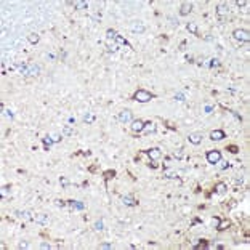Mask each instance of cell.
<instances>
[{"mask_svg": "<svg viewBox=\"0 0 250 250\" xmlns=\"http://www.w3.org/2000/svg\"><path fill=\"white\" fill-rule=\"evenodd\" d=\"M116 30H112V29H108L106 30V47H108V51H117L119 50V47L116 45Z\"/></svg>", "mask_w": 250, "mask_h": 250, "instance_id": "obj_1", "label": "cell"}, {"mask_svg": "<svg viewBox=\"0 0 250 250\" xmlns=\"http://www.w3.org/2000/svg\"><path fill=\"white\" fill-rule=\"evenodd\" d=\"M154 98V95H151L149 91H146V90H136L133 95V100L135 101H140V103H148Z\"/></svg>", "mask_w": 250, "mask_h": 250, "instance_id": "obj_2", "label": "cell"}, {"mask_svg": "<svg viewBox=\"0 0 250 250\" xmlns=\"http://www.w3.org/2000/svg\"><path fill=\"white\" fill-rule=\"evenodd\" d=\"M232 37L236 39L237 42H249L250 40V34L247 29H236L232 32Z\"/></svg>", "mask_w": 250, "mask_h": 250, "instance_id": "obj_3", "label": "cell"}, {"mask_svg": "<svg viewBox=\"0 0 250 250\" xmlns=\"http://www.w3.org/2000/svg\"><path fill=\"white\" fill-rule=\"evenodd\" d=\"M207 161H209V164H213V165H217L218 162L221 161V152L220 151H209L207 152Z\"/></svg>", "mask_w": 250, "mask_h": 250, "instance_id": "obj_4", "label": "cell"}, {"mask_svg": "<svg viewBox=\"0 0 250 250\" xmlns=\"http://www.w3.org/2000/svg\"><path fill=\"white\" fill-rule=\"evenodd\" d=\"M130 29L133 34H143L146 30V24L143 21H133L130 24Z\"/></svg>", "mask_w": 250, "mask_h": 250, "instance_id": "obj_5", "label": "cell"}, {"mask_svg": "<svg viewBox=\"0 0 250 250\" xmlns=\"http://www.w3.org/2000/svg\"><path fill=\"white\" fill-rule=\"evenodd\" d=\"M131 117H133L131 111H130V109H125V111H122V112L119 114L117 120H119L120 123H128V122H131Z\"/></svg>", "mask_w": 250, "mask_h": 250, "instance_id": "obj_6", "label": "cell"}, {"mask_svg": "<svg viewBox=\"0 0 250 250\" xmlns=\"http://www.w3.org/2000/svg\"><path fill=\"white\" fill-rule=\"evenodd\" d=\"M192 11V3L191 2H183L181 7H180V15L181 16H188Z\"/></svg>", "mask_w": 250, "mask_h": 250, "instance_id": "obj_7", "label": "cell"}, {"mask_svg": "<svg viewBox=\"0 0 250 250\" xmlns=\"http://www.w3.org/2000/svg\"><path fill=\"white\" fill-rule=\"evenodd\" d=\"M164 176H165V178H168V180H176L178 183H181V180H180V173L175 172V170H172V168H167V170L164 172Z\"/></svg>", "mask_w": 250, "mask_h": 250, "instance_id": "obj_8", "label": "cell"}, {"mask_svg": "<svg viewBox=\"0 0 250 250\" xmlns=\"http://www.w3.org/2000/svg\"><path fill=\"white\" fill-rule=\"evenodd\" d=\"M188 141L191 143V144H201L202 143V133H189V136H188Z\"/></svg>", "mask_w": 250, "mask_h": 250, "instance_id": "obj_9", "label": "cell"}, {"mask_svg": "<svg viewBox=\"0 0 250 250\" xmlns=\"http://www.w3.org/2000/svg\"><path fill=\"white\" fill-rule=\"evenodd\" d=\"M223 138H226V135H224L223 130H213V131H210V140H213V141H221Z\"/></svg>", "mask_w": 250, "mask_h": 250, "instance_id": "obj_10", "label": "cell"}, {"mask_svg": "<svg viewBox=\"0 0 250 250\" xmlns=\"http://www.w3.org/2000/svg\"><path fill=\"white\" fill-rule=\"evenodd\" d=\"M34 221L39 224H48L50 218L48 215H45V213H37V215H34Z\"/></svg>", "mask_w": 250, "mask_h": 250, "instance_id": "obj_11", "label": "cell"}, {"mask_svg": "<svg viewBox=\"0 0 250 250\" xmlns=\"http://www.w3.org/2000/svg\"><path fill=\"white\" fill-rule=\"evenodd\" d=\"M16 215H18L19 218H22V220H27V221H34V213L29 212V210H18L16 212Z\"/></svg>", "mask_w": 250, "mask_h": 250, "instance_id": "obj_12", "label": "cell"}, {"mask_svg": "<svg viewBox=\"0 0 250 250\" xmlns=\"http://www.w3.org/2000/svg\"><path fill=\"white\" fill-rule=\"evenodd\" d=\"M122 202H123V205H127V207H136L138 205V202H136V199H135L133 196H123Z\"/></svg>", "mask_w": 250, "mask_h": 250, "instance_id": "obj_13", "label": "cell"}, {"mask_svg": "<svg viewBox=\"0 0 250 250\" xmlns=\"http://www.w3.org/2000/svg\"><path fill=\"white\" fill-rule=\"evenodd\" d=\"M67 205L71 207L72 210H83L85 209V204L80 201H67Z\"/></svg>", "mask_w": 250, "mask_h": 250, "instance_id": "obj_14", "label": "cell"}, {"mask_svg": "<svg viewBox=\"0 0 250 250\" xmlns=\"http://www.w3.org/2000/svg\"><path fill=\"white\" fill-rule=\"evenodd\" d=\"M148 156H149L151 161H157V159H161V157H162V152H161V149L152 148V149L148 151Z\"/></svg>", "mask_w": 250, "mask_h": 250, "instance_id": "obj_15", "label": "cell"}, {"mask_svg": "<svg viewBox=\"0 0 250 250\" xmlns=\"http://www.w3.org/2000/svg\"><path fill=\"white\" fill-rule=\"evenodd\" d=\"M143 127H144V122L143 120H133L131 122V130L135 131V133H140V131H143Z\"/></svg>", "mask_w": 250, "mask_h": 250, "instance_id": "obj_16", "label": "cell"}, {"mask_svg": "<svg viewBox=\"0 0 250 250\" xmlns=\"http://www.w3.org/2000/svg\"><path fill=\"white\" fill-rule=\"evenodd\" d=\"M228 11H229V8H228V5H226V3H220L217 7V15L220 16V18L226 16V15H228Z\"/></svg>", "mask_w": 250, "mask_h": 250, "instance_id": "obj_17", "label": "cell"}, {"mask_svg": "<svg viewBox=\"0 0 250 250\" xmlns=\"http://www.w3.org/2000/svg\"><path fill=\"white\" fill-rule=\"evenodd\" d=\"M39 74H40V66L27 64V75H39Z\"/></svg>", "mask_w": 250, "mask_h": 250, "instance_id": "obj_18", "label": "cell"}, {"mask_svg": "<svg viewBox=\"0 0 250 250\" xmlns=\"http://www.w3.org/2000/svg\"><path fill=\"white\" fill-rule=\"evenodd\" d=\"M156 123H154V122H151V120H149V122H146L144 123V127H143V131H144V133H154V131H156Z\"/></svg>", "mask_w": 250, "mask_h": 250, "instance_id": "obj_19", "label": "cell"}, {"mask_svg": "<svg viewBox=\"0 0 250 250\" xmlns=\"http://www.w3.org/2000/svg\"><path fill=\"white\" fill-rule=\"evenodd\" d=\"M72 5H74L75 10H85V8H88V3H87V2H83V0H74V2H72Z\"/></svg>", "mask_w": 250, "mask_h": 250, "instance_id": "obj_20", "label": "cell"}, {"mask_svg": "<svg viewBox=\"0 0 250 250\" xmlns=\"http://www.w3.org/2000/svg\"><path fill=\"white\" fill-rule=\"evenodd\" d=\"M188 30H189L191 34H194V35H197L199 34V29H197V22H188Z\"/></svg>", "mask_w": 250, "mask_h": 250, "instance_id": "obj_21", "label": "cell"}, {"mask_svg": "<svg viewBox=\"0 0 250 250\" xmlns=\"http://www.w3.org/2000/svg\"><path fill=\"white\" fill-rule=\"evenodd\" d=\"M27 40H29V43L35 45L39 40H40V35H39V34H35V32H32V34H29V35H27Z\"/></svg>", "mask_w": 250, "mask_h": 250, "instance_id": "obj_22", "label": "cell"}, {"mask_svg": "<svg viewBox=\"0 0 250 250\" xmlns=\"http://www.w3.org/2000/svg\"><path fill=\"white\" fill-rule=\"evenodd\" d=\"M236 5H237L239 8H244L242 11H245V13L249 11V2H247V0H237V2H236Z\"/></svg>", "mask_w": 250, "mask_h": 250, "instance_id": "obj_23", "label": "cell"}, {"mask_svg": "<svg viewBox=\"0 0 250 250\" xmlns=\"http://www.w3.org/2000/svg\"><path fill=\"white\" fill-rule=\"evenodd\" d=\"M72 133H74V130L71 128V125H64L63 130H61V135H63V136H71Z\"/></svg>", "mask_w": 250, "mask_h": 250, "instance_id": "obj_24", "label": "cell"}, {"mask_svg": "<svg viewBox=\"0 0 250 250\" xmlns=\"http://www.w3.org/2000/svg\"><path fill=\"white\" fill-rule=\"evenodd\" d=\"M226 189H228V188H226V184H224V183H217V184H215V191H217L218 194L226 192Z\"/></svg>", "mask_w": 250, "mask_h": 250, "instance_id": "obj_25", "label": "cell"}, {"mask_svg": "<svg viewBox=\"0 0 250 250\" xmlns=\"http://www.w3.org/2000/svg\"><path fill=\"white\" fill-rule=\"evenodd\" d=\"M83 122L93 123V122H95V114H93V112H87L85 116H83Z\"/></svg>", "mask_w": 250, "mask_h": 250, "instance_id": "obj_26", "label": "cell"}, {"mask_svg": "<svg viewBox=\"0 0 250 250\" xmlns=\"http://www.w3.org/2000/svg\"><path fill=\"white\" fill-rule=\"evenodd\" d=\"M48 136L51 138L53 143H60L61 140H63V135H58V133H51V135H48Z\"/></svg>", "mask_w": 250, "mask_h": 250, "instance_id": "obj_27", "label": "cell"}, {"mask_svg": "<svg viewBox=\"0 0 250 250\" xmlns=\"http://www.w3.org/2000/svg\"><path fill=\"white\" fill-rule=\"evenodd\" d=\"M116 42H117L119 45H127V47H130V43H128V42L125 40L123 37H120L119 34H116Z\"/></svg>", "mask_w": 250, "mask_h": 250, "instance_id": "obj_28", "label": "cell"}, {"mask_svg": "<svg viewBox=\"0 0 250 250\" xmlns=\"http://www.w3.org/2000/svg\"><path fill=\"white\" fill-rule=\"evenodd\" d=\"M18 72L22 75H27V64H18Z\"/></svg>", "mask_w": 250, "mask_h": 250, "instance_id": "obj_29", "label": "cell"}, {"mask_svg": "<svg viewBox=\"0 0 250 250\" xmlns=\"http://www.w3.org/2000/svg\"><path fill=\"white\" fill-rule=\"evenodd\" d=\"M43 144H45V151H48V149H50V146L53 144L51 138H50V136H45V138H43Z\"/></svg>", "mask_w": 250, "mask_h": 250, "instance_id": "obj_30", "label": "cell"}, {"mask_svg": "<svg viewBox=\"0 0 250 250\" xmlns=\"http://www.w3.org/2000/svg\"><path fill=\"white\" fill-rule=\"evenodd\" d=\"M228 226H229V221H228V220H221L220 224H218V229H220V231H224V229L228 228Z\"/></svg>", "mask_w": 250, "mask_h": 250, "instance_id": "obj_31", "label": "cell"}, {"mask_svg": "<svg viewBox=\"0 0 250 250\" xmlns=\"http://www.w3.org/2000/svg\"><path fill=\"white\" fill-rule=\"evenodd\" d=\"M175 157L178 159V161H180V159H183V157H184V149H183V148H178V149L175 151Z\"/></svg>", "mask_w": 250, "mask_h": 250, "instance_id": "obj_32", "label": "cell"}, {"mask_svg": "<svg viewBox=\"0 0 250 250\" xmlns=\"http://www.w3.org/2000/svg\"><path fill=\"white\" fill-rule=\"evenodd\" d=\"M207 247H209V242H207V241H202V242L196 244V245H194V249L201 250V249H207Z\"/></svg>", "mask_w": 250, "mask_h": 250, "instance_id": "obj_33", "label": "cell"}, {"mask_svg": "<svg viewBox=\"0 0 250 250\" xmlns=\"http://www.w3.org/2000/svg\"><path fill=\"white\" fill-rule=\"evenodd\" d=\"M210 63H205V66H212V67H215V66H220V60H217V58H212V60H209Z\"/></svg>", "mask_w": 250, "mask_h": 250, "instance_id": "obj_34", "label": "cell"}, {"mask_svg": "<svg viewBox=\"0 0 250 250\" xmlns=\"http://www.w3.org/2000/svg\"><path fill=\"white\" fill-rule=\"evenodd\" d=\"M218 164H220V165H218V167H220L221 170H226V168H229V167H231V164H229L228 161H220V162H218Z\"/></svg>", "mask_w": 250, "mask_h": 250, "instance_id": "obj_35", "label": "cell"}, {"mask_svg": "<svg viewBox=\"0 0 250 250\" xmlns=\"http://www.w3.org/2000/svg\"><path fill=\"white\" fill-rule=\"evenodd\" d=\"M116 176V172L114 170H108V172H104V180L108 181V180H111V178H114Z\"/></svg>", "mask_w": 250, "mask_h": 250, "instance_id": "obj_36", "label": "cell"}, {"mask_svg": "<svg viewBox=\"0 0 250 250\" xmlns=\"http://www.w3.org/2000/svg\"><path fill=\"white\" fill-rule=\"evenodd\" d=\"M226 149H228L229 152H232V154H237V152H239V148H237V146H234V144H232V146H228Z\"/></svg>", "mask_w": 250, "mask_h": 250, "instance_id": "obj_37", "label": "cell"}, {"mask_svg": "<svg viewBox=\"0 0 250 250\" xmlns=\"http://www.w3.org/2000/svg\"><path fill=\"white\" fill-rule=\"evenodd\" d=\"M95 229H96V231H103V220H98L96 223H95Z\"/></svg>", "mask_w": 250, "mask_h": 250, "instance_id": "obj_38", "label": "cell"}, {"mask_svg": "<svg viewBox=\"0 0 250 250\" xmlns=\"http://www.w3.org/2000/svg\"><path fill=\"white\" fill-rule=\"evenodd\" d=\"M60 184H61V186H64V188L69 186V180L64 178V176H61V178H60Z\"/></svg>", "mask_w": 250, "mask_h": 250, "instance_id": "obj_39", "label": "cell"}, {"mask_svg": "<svg viewBox=\"0 0 250 250\" xmlns=\"http://www.w3.org/2000/svg\"><path fill=\"white\" fill-rule=\"evenodd\" d=\"M175 100L176 101H184V100H186V96H184V93H181V91H180V93L175 95Z\"/></svg>", "mask_w": 250, "mask_h": 250, "instance_id": "obj_40", "label": "cell"}, {"mask_svg": "<svg viewBox=\"0 0 250 250\" xmlns=\"http://www.w3.org/2000/svg\"><path fill=\"white\" fill-rule=\"evenodd\" d=\"M90 18L93 19L95 22H100V19H101V15H100V13H95V15H91V16H90Z\"/></svg>", "mask_w": 250, "mask_h": 250, "instance_id": "obj_41", "label": "cell"}, {"mask_svg": "<svg viewBox=\"0 0 250 250\" xmlns=\"http://www.w3.org/2000/svg\"><path fill=\"white\" fill-rule=\"evenodd\" d=\"M100 249L101 250H109V249H112V245L111 244H100Z\"/></svg>", "mask_w": 250, "mask_h": 250, "instance_id": "obj_42", "label": "cell"}, {"mask_svg": "<svg viewBox=\"0 0 250 250\" xmlns=\"http://www.w3.org/2000/svg\"><path fill=\"white\" fill-rule=\"evenodd\" d=\"M19 249H29V242H26V241H24V242H19Z\"/></svg>", "mask_w": 250, "mask_h": 250, "instance_id": "obj_43", "label": "cell"}, {"mask_svg": "<svg viewBox=\"0 0 250 250\" xmlns=\"http://www.w3.org/2000/svg\"><path fill=\"white\" fill-rule=\"evenodd\" d=\"M8 189H10V188H8V186H3V188H2V196H3V197H5V196H7V194H8Z\"/></svg>", "mask_w": 250, "mask_h": 250, "instance_id": "obj_44", "label": "cell"}, {"mask_svg": "<svg viewBox=\"0 0 250 250\" xmlns=\"http://www.w3.org/2000/svg\"><path fill=\"white\" fill-rule=\"evenodd\" d=\"M231 114H232V116H234V117H236V119H237V120H239V122H241V120H242V117H241V116H239V114H237V112H236V111H231Z\"/></svg>", "mask_w": 250, "mask_h": 250, "instance_id": "obj_45", "label": "cell"}, {"mask_svg": "<svg viewBox=\"0 0 250 250\" xmlns=\"http://www.w3.org/2000/svg\"><path fill=\"white\" fill-rule=\"evenodd\" d=\"M242 180H244L242 176H237V178L234 180V183H236V184H242Z\"/></svg>", "mask_w": 250, "mask_h": 250, "instance_id": "obj_46", "label": "cell"}, {"mask_svg": "<svg viewBox=\"0 0 250 250\" xmlns=\"http://www.w3.org/2000/svg\"><path fill=\"white\" fill-rule=\"evenodd\" d=\"M56 205H58V207H64V205H66V202H64V201H56Z\"/></svg>", "mask_w": 250, "mask_h": 250, "instance_id": "obj_47", "label": "cell"}, {"mask_svg": "<svg viewBox=\"0 0 250 250\" xmlns=\"http://www.w3.org/2000/svg\"><path fill=\"white\" fill-rule=\"evenodd\" d=\"M5 114H7V117H10V119H13V111H10V109H8V111L5 112Z\"/></svg>", "mask_w": 250, "mask_h": 250, "instance_id": "obj_48", "label": "cell"}, {"mask_svg": "<svg viewBox=\"0 0 250 250\" xmlns=\"http://www.w3.org/2000/svg\"><path fill=\"white\" fill-rule=\"evenodd\" d=\"M40 249H45V250L48 249V250H50V244H45V242H43V244L40 245Z\"/></svg>", "mask_w": 250, "mask_h": 250, "instance_id": "obj_49", "label": "cell"}, {"mask_svg": "<svg viewBox=\"0 0 250 250\" xmlns=\"http://www.w3.org/2000/svg\"><path fill=\"white\" fill-rule=\"evenodd\" d=\"M212 106H205V112H207V114H210V112H212Z\"/></svg>", "mask_w": 250, "mask_h": 250, "instance_id": "obj_50", "label": "cell"}, {"mask_svg": "<svg viewBox=\"0 0 250 250\" xmlns=\"http://www.w3.org/2000/svg\"><path fill=\"white\" fill-rule=\"evenodd\" d=\"M67 122H69V123H75V119H74V117H69V119H67Z\"/></svg>", "mask_w": 250, "mask_h": 250, "instance_id": "obj_51", "label": "cell"}, {"mask_svg": "<svg viewBox=\"0 0 250 250\" xmlns=\"http://www.w3.org/2000/svg\"><path fill=\"white\" fill-rule=\"evenodd\" d=\"M47 58H48V60H55V55H51V53H48V55H47Z\"/></svg>", "mask_w": 250, "mask_h": 250, "instance_id": "obj_52", "label": "cell"}]
</instances>
